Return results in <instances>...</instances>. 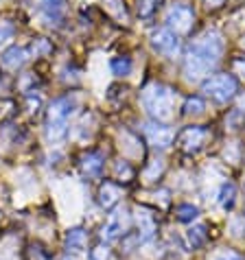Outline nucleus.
<instances>
[{
    "instance_id": "nucleus-1",
    "label": "nucleus",
    "mask_w": 245,
    "mask_h": 260,
    "mask_svg": "<svg viewBox=\"0 0 245 260\" xmlns=\"http://www.w3.org/2000/svg\"><path fill=\"white\" fill-rule=\"evenodd\" d=\"M223 55V38L217 31H206L201 33L197 40H193V44L189 46L184 59V72L186 77L197 81L204 75H208L215 66L219 63Z\"/></svg>"
},
{
    "instance_id": "nucleus-2",
    "label": "nucleus",
    "mask_w": 245,
    "mask_h": 260,
    "mask_svg": "<svg viewBox=\"0 0 245 260\" xmlns=\"http://www.w3.org/2000/svg\"><path fill=\"white\" fill-rule=\"evenodd\" d=\"M173 90L162 83H151L142 90L140 101L145 105V110L154 116L156 120H169L173 116Z\"/></svg>"
},
{
    "instance_id": "nucleus-3",
    "label": "nucleus",
    "mask_w": 245,
    "mask_h": 260,
    "mask_svg": "<svg viewBox=\"0 0 245 260\" xmlns=\"http://www.w3.org/2000/svg\"><path fill=\"white\" fill-rule=\"evenodd\" d=\"M204 92L208 96H212L217 103H228L236 96V90H239V83L232 75H215L208 81H204Z\"/></svg>"
},
{
    "instance_id": "nucleus-4",
    "label": "nucleus",
    "mask_w": 245,
    "mask_h": 260,
    "mask_svg": "<svg viewBox=\"0 0 245 260\" xmlns=\"http://www.w3.org/2000/svg\"><path fill=\"white\" fill-rule=\"evenodd\" d=\"M164 22H167V28L173 33H189L193 28V22H195V11L191 9L189 5H173L171 9L167 11V18H164Z\"/></svg>"
},
{
    "instance_id": "nucleus-5",
    "label": "nucleus",
    "mask_w": 245,
    "mask_h": 260,
    "mask_svg": "<svg viewBox=\"0 0 245 260\" xmlns=\"http://www.w3.org/2000/svg\"><path fill=\"white\" fill-rule=\"evenodd\" d=\"M208 129L206 127H186L182 134H179V147H182L186 153H195L208 140Z\"/></svg>"
},
{
    "instance_id": "nucleus-6",
    "label": "nucleus",
    "mask_w": 245,
    "mask_h": 260,
    "mask_svg": "<svg viewBox=\"0 0 245 260\" xmlns=\"http://www.w3.org/2000/svg\"><path fill=\"white\" fill-rule=\"evenodd\" d=\"M151 46L162 55H175L179 48V40L169 28H156V31L151 33Z\"/></svg>"
},
{
    "instance_id": "nucleus-7",
    "label": "nucleus",
    "mask_w": 245,
    "mask_h": 260,
    "mask_svg": "<svg viewBox=\"0 0 245 260\" xmlns=\"http://www.w3.org/2000/svg\"><path fill=\"white\" fill-rule=\"evenodd\" d=\"M26 59H28V53H26V48H22V46H9L3 55H0V63H3L5 68H9V70L22 68L26 63Z\"/></svg>"
},
{
    "instance_id": "nucleus-8",
    "label": "nucleus",
    "mask_w": 245,
    "mask_h": 260,
    "mask_svg": "<svg viewBox=\"0 0 245 260\" xmlns=\"http://www.w3.org/2000/svg\"><path fill=\"white\" fill-rule=\"evenodd\" d=\"M125 228H127V216L125 212H114L110 216V221L103 225V238L105 241H116V238H120V234L125 232Z\"/></svg>"
},
{
    "instance_id": "nucleus-9",
    "label": "nucleus",
    "mask_w": 245,
    "mask_h": 260,
    "mask_svg": "<svg viewBox=\"0 0 245 260\" xmlns=\"http://www.w3.org/2000/svg\"><path fill=\"white\" fill-rule=\"evenodd\" d=\"M145 134H147V138L149 142L154 144V147H160V149H167L169 144L173 142V132L169 127H164V125H147L145 129Z\"/></svg>"
},
{
    "instance_id": "nucleus-10",
    "label": "nucleus",
    "mask_w": 245,
    "mask_h": 260,
    "mask_svg": "<svg viewBox=\"0 0 245 260\" xmlns=\"http://www.w3.org/2000/svg\"><path fill=\"white\" fill-rule=\"evenodd\" d=\"M136 223H138V230H140V241H151V238L156 236L158 225H156L154 214L149 210L138 208V210H136Z\"/></svg>"
},
{
    "instance_id": "nucleus-11",
    "label": "nucleus",
    "mask_w": 245,
    "mask_h": 260,
    "mask_svg": "<svg viewBox=\"0 0 245 260\" xmlns=\"http://www.w3.org/2000/svg\"><path fill=\"white\" fill-rule=\"evenodd\" d=\"M79 164H81V171H83V175H85V177L97 179V177H101V173H103V155H101V153H95V151L85 153Z\"/></svg>"
},
{
    "instance_id": "nucleus-12",
    "label": "nucleus",
    "mask_w": 245,
    "mask_h": 260,
    "mask_svg": "<svg viewBox=\"0 0 245 260\" xmlns=\"http://www.w3.org/2000/svg\"><path fill=\"white\" fill-rule=\"evenodd\" d=\"M66 136H68V120L59 116H48V122H46L48 142H62Z\"/></svg>"
},
{
    "instance_id": "nucleus-13",
    "label": "nucleus",
    "mask_w": 245,
    "mask_h": 260,
    "mask_svg": "<svg viewBox=\"0 0 245 260\" xmlns=\"http://www.w3.org/2000/svg\"><path fill=\"white\" fill-rule=\"evenodd\" d=\"M118 199H120V188H118L116 184L105 182L103 186H101V190H99V204L103 206L105 210H112V208L118 204Z\"/></svg>"
},
{
    "instance_id": "nucleus-14",
    "label": "nucleus",
    "mask_w": 245,
    "mask_h": 260,
    "mask_svg": "<svg viewBox=\"0 0 245 260\" xmlns=\"http://www.w3.org/2000/svg\"><path fill=\"white\" fill-rule=\"evenodd\" d=\"M40 3H42V13H44V18L48 20V24H57V20L62 18L64 3H66V0H40Z\"/></svg>"
},
{
    "instance_id": "nucleus-15",
    "label": "nucleus",
    "mask_w": 245,
    "mask_h": 260,
    "mask_svg": "<svg viewBox=\"0 0 245 260\" xmlns=\"http://www.w3.org/2000/svg\"><path fill=\"white\" fill-rule=\"evenodd\" d=\"M234 201H236V186L232 182L221 184L219 194H217V204L223 208V210H232Z\"/></svg>"
},
{
    "instance_id": "nucleus-16",
    "label": "nucleus",
    "mask_w": 245,
    "mask_h": 260,
    "mask_svg": "<svg viewBox=\"0 0 245 260\" xmlns=\"http://www.w3.org/2000/svg\"><path fill=\"white\" fill-rule=\"evenodd\" d=\"M85 243H88V232H85L83 228H73V230H68V234H66V247L68 249H83L85 247Z\"/></svg>"
},
{
    "instance_id": "nucleus-17",
    "label": "nucleus",
    "mask_w": 245,
    "mask_h": 260,
    "mask_svg": "<svg viewBox=\"0 0 245 260\" xmlns=\"http://www.w3.org/2000/svg\"><path fill=\"white\" fill-rule=\"evenodd\" d=\"M110 70H112L114 77H127V75H132V59H129V57H125V55L112 57Z\"/></svg>"
},
{
    "instance_id": "nucleus-18",
    "label": "nucleus",
    "mask_w": 245,
    "mask_h": 260,
    "mask_svg": "<svg viewBox=\"0 0 245 260\" xmlns=\"http://www.w3.org/2000/svg\"><path fill=\"white\" fill-rule=\"evenodd\" d=\"M175 214H177L179 223H193L199 216V208L193 206V204H182V206H177Z\"/></svg>"
},
{
    "instance_id": "nucleus-19",
    "label": "nucleus",
    "mask_w": 245,
    "mask_h": 260,
    "mask_svg": "<svg viewBox=\"0 0 245 260\" xmlns=\"http://www.w3.org/2000/svg\"><path fill=\"white\" fill-rule=\"evenodd\" d=\"M186 236H189V243H191V247L193 249H197L201 247V245L206 243V238H208V232H206V225H195V228H191L189 232H186Z\"/></svg>"
},
{
    "instance_id": "nucleus-20",
    "label": "nucleus",
    "mask_w": 245,
    "mask_h": 260,
    "mask_svg": "<svg viewBox=\"0 0 245 260\" xmlns=\"http://www.w3.org/2000/svg\"><path fill=\"white\" fill-rule=\"evenodd\" d=\"M103 5L118 22H127V9H125V3H122V0H103Z\"/></svg>"
},
{
    "instance_id": "nucleus-21",
    "label": "nucleus",
    "mask_w": 245,
    "mask_h": 260,
    "mask_svg": "<svg viewBox=\"0 0 245 260\" xmlns=\"http://www.w3.org/2000/svg\"><path fill=\"white\" fill-rule=\"evenodd\" d=\"M164 173V160H154L149 166H147V171L142 173V177H145V182L151 184V182H156L158 177H160Z\"/></svg>"
},
{
    "instance_id": "nucleus-22",
    "label": "nucleus",
    "mask_w": 245,
    "mask_h": 260,
    "mask_svg": "<svg viewBox=\"0 0 245 260\" xmlns=\"http://www.w3.org/2000/svg\"><path fill=\"white\" fill-rule=\"evenodd\" d=\"M114 175H116L120 182H129V179L134 177V171H132V166H129V162L116 160L114 162Z\"/></svg>"
},
{
    "instance_id": "nucleus-23",
    "label": "nucleus",
    "mask_w": 245,
    "mask_h": 260,
    "mask_svg": "<svg viewBox=\"0 0 245 260\" xmlns=\"http://www.w3.org/2000/svg\"><path fill=\"white\" fill-rule=\"evenodd\" d=\"M204 110H206L204 99H199V96H189V99H186V103H184V114H201Z\"/></svg>"
},
{
    "instance_id": "nucleus-24",
    "label": "nucleus",
    "mask_w": 245,
    "mask_h": 260,
    "mask_svg": "<svg viewBox=\"0 0 245 260\" xmlns=\"http://www.w3.org/2000/svg\"><path fill=\"white\" fill-rule=\"evenodd\" d=\"M13 35H16V24L9 22V20H0V46L5 42H9Z\"/></svg>"
},
{
    "instance_id": "nucleus-25",
    "label": "nucleus",
    "mask_w": 245,
    "mask_h": 260,
    "mask_svg": "<svg viewBox=\"0 0 245 260\" xmlns=\"http://www.w3.org/2000/svg\"><path fill=\"white\" fill-rule=\"evenodd\" d=\"M110 256H112V251L107 245H97V247L90 249L88 260H110Z\"/></svg>"
},
{
    "instance_id": "nucleus-26",
    "label": "nucleus",
    "mask_w": 245,
    "mask_h": 260,
    "mask_svg": "<svg viewBox=\"0 0 245 260\" xmlns=\"http://www.w3.org/2000/svg\"><path fill=\"white\" fill-rule=\"evenodd\" d=\"M160 0H138V13H140V18H149L151 13L156 11V7Z\"/></svg>"
},
{
    "instance_id": "nucleus-27",
    "label": "nucleus",
    "mask_w": 245,
    "mask_h": 260,
    "mask_svg": "<svg viewBox=\"0 0 245 260\" xmlns=\"http://www.w3.org/2000/svg\"><path fill=\"white\" fill-rule=\"evenodd\" d=\"M210 260H243L241 254H236V251H219V254H215Z\"/></svg>"
},
{
    "instance_id": "nucleus-28",
    "label": "nucleus",
    "mask_w": 245,
    "mask_h": 260,
    "mask_svg": "<svg viewBox=\"0 0 245 260\" xmlns=\"http://www.w3.org/2000/svg\"><path fill=\"white\" fill-rule=\"evenodd\" d=\"M204 3H206L208 9H217V7H221L226 0H204Z\"/></svg>"
},
{
    "instance_id": "nucleus-29",
    "label": "nucleus",
    "mask_w": 245,
    "mask_h": 260,
    "mask_svg": "<svg viewBox=\"0 0 245 260\" xmlns=\"http://www.w3.org/2000/svg\"><path fill=\"white\" fill-rule=\"evenodd\" d=\"M234 66H236V68H241V70H243V77H245V63H243L241 59H236V61H234Z\"/></svg>"
}]
</instances>
